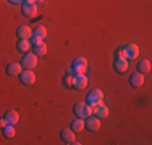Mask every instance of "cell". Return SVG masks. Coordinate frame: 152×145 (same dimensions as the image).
Masks as SVG:
<instances>
[{"label": "cell", "mask_w": 152, "mask_h": 145, "mask_svg": "<svg viewBox=\"0 0 152 145\" xmlns=\"http://www.w3.org/2000/svg\"><path fill=\"white\" fill-rule=\"evenodd\" d=\"M88 76L84 74V72H75V79H73V87L75 89H86L88 87Z\"/></svg>", "instance_id": "8992f818"}, {"label": "cell", "mask_w": 152, "mask_h": 145, "mask_svg": "<svg viewBox=\"0 0 152 145\" xmlns=\"http://www.w3.org/2000/svg\"><path fill=\"white\" fill-rule=\"evenodd\" d=\"M21 10H23V14L28 18H34L36 14H37V3H23V7H21Z\"/></svg>", "instance_id": "8fae6325"}, {"label": "cell", "mask_w": 152, "mask_h": 145, "mask_svg": "<svg viewBox=\"0 0 152 145\" xmlns=\"http://www.w3.org/2000/svg\"><path fill=\"white\" fill-rule=\"evenodd\" d=\"M136 68H137V71H139V72L146 74V72L151 71V61L149 60H141L139 63L136 65Z\"/></svg>", "instance_id": "ffe728a7"}, {"label": "cell", "mask_w": 152, "mask_h": 145, "mask_svg": "<svg viewBox=\"0 0 152 145\" xmlns=\"http://www.w3.org/2000/svg\"><path fill=\"white\" fill-rule=\"evenodd\" d=\"M86 70H88V60L84 57L75 58L73 63H71V71L73 72H86Z\"/></svg>", "instance_id": "5b68a950"}, {"label": "cell", "mask_w": 152, "mask_h": 145, "mask_svg": "<svg viewBox=\"0 0 152 145\" xmlns=\"http://www.w3.org/2000/svg\"><path fill=\"white\" fill-rule=\"evenodd\" d=\"M3 136L8 137V139H13V137L16 136V129H15V124H7L5 128L2 129Z\"/></svg>", "instance_id": "44dd1931"}, {"label": "cell", "mask_w": 152, "mask_h": 145, "mask_svg": "<svg viewBox=\"0 0 152 145\" xmlns=\"http://www.w3.org/2000/svg\"><path fill=\"white\" fill-rule=\"evenodd\" d=\"M73 79H75V72L70 70L63 76V86L65 87H73Z\"/></svg>", "instance_id": "603a6c76"}, {"label": "cell", "mask_w": 152, "mask_h": 145, "mask_svg": "<svg viewBox=\"0 0 152 145\" xmlns=\"http://www.w3.org/2000/svg\"><path fill=\"white\" fill-rule=\"evenodd\" d=\"M18 39H31L32 37V29L29 26H20L16 31Z\"/></svg>", "instance_id": "e0dca14e"}, {"label": "cell", "mask_w": 152, "mask_h": 145, "mask_svg": "<svg viewBox=\"0 0 152 145\" xmlns=\"http://www.w3.org/2000/svg\"><path fill=\"white\" fill-rule=\"evenodd\" d=\"M129 66V60L126 58H115V63H113V68L117 72H125Z\"/></svg>", "instance_id": "7c38bea8"}, {"label": "cell", "mask_w": 152, "mask_h": 145, "mask_svg": "<svg viewBox=\"0 0 152 145\" xmlns=\"http://www.w3.org/2000/svg\"><path fill=\"white\" fill-rule=\"evenodd\" d=\"M20 63L24 70H32V68L37 66V55H36V53H26Z\"/></svg>", "instance_id": "277c9868"}, {"label": "cell", "mask_w": 152, "mask_h": 145, "mask_svg": "<svg viewBox=\"0 0 152 145\" xmlns=\"http://www.w3.org/2000/svg\"><path fill=\"white\" fill-rule=\"evenodd\" d=\"M115 58H126V55H125V50H123L121 47L117 50V52H115Z\"/></svg>", "instance_id": "cb8c5ba5"}, {"label": "cell", "mask_w": 152, "mask_h": 145, "mask_svg": "<svg viewBox=\"0 0 152 145\" xmlns=\"http://www.w3.org/2000/svg\"><path fill=\"white\" fill-rule=\"evenodd\" d=\"M84 124H86V129L88 130H92V132H96V130L100 129V118H97V116H88V118L84 119Z\"/></svg>", "instance_id": "ba28073f"}, {"label": "cell", "mask_w": 152, "mask_h": 145, "mask_svg": "<svg viewBox=\"0 0 152 145\" xmlns=\"http://www.w3.org/2000/svg\"><path fill=\"white\" fill-rule=\"evenodd\" d=\"M129 84H131L133 87H141L144 84V74L139 71L133 72L131 76H129Z\"/></svg>", "instance_id": "5bb4252c"}, {"label": "cell", "mask_w": 152, "mask_h": 145, "mask_svg": "<svg viewBox=\"0 0 152 145\" xmlns=\"http://www.w3.org/2000/svg\"><path fill=\"white\" fill-rule=\"evenodd\" d=\"M70 129L73 130V132H81V130H84V129H86L84 119H83V118L73 119V121H71V124H70Z\"/></svg>", "instance_id": "2e32d148"}, {"label": "cell", "mask_w": 152, "mask_h": 145, "mask_svg": "<svg viewBox=\"0 0 152 145\" xmlns=\"http://www.w3.org/2000/svg\"><path fill=\"white\" fill-rule=\"evenodd\" d=\"M73 113L76 115V118L86 119L88 116L92 115V107L88 103V102H78V103H75V107H73Z\"/></svg>", "instance_id": "6da1fadb"}, {"label": "cell", "mask_w": 152, "mask_h": 145, "mask_svg": "<svg viewBox=\"0 0 152 145\" xmlns=\"http://www.w3.org/2000/svg\"><path fill=\"white\" fill-rule=\"evenodd\" d=\"M24 2H26V3H37V0H24ZM23 2V3H24Z\"/></svg>", "instance_id": "4316f807"}, {"label": "cell", "mask_w": 152, "mask_h": 145, "mask_svg": "<svg viewBox=\"0 0 152 145\" xmlns=\"http://www.w3.org/2000/svg\"><path fill=\"white\" fill-rule=\"evenodd\" d=\"M23 71V66H21V63H8L7 65V74L8 76H20V72Z\"/></svg>", "instance_id": "9a60e30c"}, {"label": "cell", "mask_w": 152, "mask_h": 145, "mask_svg": "<svg viewBox=\"0 0 152 145\" xmlns=\"http://www.w3.org/2000/svg\"><path fill=\"white\" fill-rule=\"evenodd\" d=\"M37 2H39V3H41V2H44V0H37Z\"/></svg>", "instance_id": "83f0119b"}, {"label": "cell", "mask_w": 152, "mask_h": 145, "mask_svg": "<svg viewBox=\"0 0 152 145\" xmlns=\"http://www.w3.org/2000/svg\"><path fill=\"white\" fill-rule=\"evenodd\" d=\"M7 124H8V123H7V119L3 118V116H2V118H0V129H3V128H5Z\"/></svg>", "instance_id": "d4e9b609"}, {"label": "cell", "mask_w": 152, "mask_h": 145, "mask_svg": "<svg viewBox=\"0 0 152 145\" xmlns=\"http://www.w3.org/2000/svg\"><path fill=\"white\" fill-rule=\"evenodd\" d=\"M86 100H88V103L91 105V107H94V105H97V103H102V102H104L102 90H100V89H92L91 92L88 94Z\"/></svg>", "instance_id": "7a4b0ae2"}, {"label": "cell", "mask_w": 152, "mask_h": 145, "mask_svg": "<svg viewBox=\"0 0 152 145\" xmlns=\"http://www.w3.org/2000/svg\"><path fill=\"white\" fill-rule=\"evenodd\" d=\"M123 50H125V55H126V60H134V58L139 57V47L136 45V44L129 42V44H125V45L121 47Z\"/></svg>", "instance_id": "3957f363"}, {"label": "cell", "mask_w": 152, "mask_h": 145, "mask_svg": "<svg viewBox=\"0 0 152 145\" xmlns=\"http://www.w3.org/2000/svg\"><path fill=\"white\" fill-rule=\"evenodd\" d=\"M32 37L44 41V39L47 37V29H45V26H37V28H36L34 31H32Z\"/></svg>", "instance_id": "d6986e66"}, {"label": "cell", "mask_w": 152, "mask_h": 145, "mask_svg": "<svg viewBox=\"0 0 152 145\" xmlns=\"http://www.w3.org/2000/svg\"><path fill=\"white\" fill-rule=\"evenodd\" d=\"M16 49L20 50V52H29V49H31V41H29V39H18Z\"/></svg>", "instance_id": "ac0fdd59"}, {"label": "cell", "mask_w": 152, "mask_h": 145, "mask_svg": "<svg viewBox=\"0 0 152 145\" xmlns=\"http://www.w3.org/2000/svg\"><path fill=\"white\" fill-rule=\"evenodd\" d=\"M8 2H10V3H23L24 0H8Z\"/></svg>", "instance_id": "484cf974"}, {"label": "cell", "mask_w": 152, "mask_h": 145, "mask_svg": "<svg viewBox=\"0 0 152 145\" xmlns=\"http://www.w3.org/2000/svg\"><path fill=\"white\" fill-rule=\"evenodd\" d=\"M108 113H110V111H108V107H107V105H104V103H97V105H94V107H92V115L97 116V118H100V119L107 118Z\"/></svg>", "instance_id": "30bf717a"}, {"label": "cell", "mask_w": 152, "mask_h": 145, "mask_svg": "<svg viewBox=\"0 0 152 145\" xmlns=\"http://www.w3.org/2000/svg\"><path fill=\"white\" fill-rule=\"evenodd\" d=\"M34 53L37 57H44L47 53V44L42 41L41 44H37V45H34Z\"/></svg>", "instance_id": "7402d4cb"}, {"label": "cell", "mask_w": 152, "mask_h": 145, "mask_svg": "<svg viewBox=\"0 0 152 145\" xmlns=\"http://www.w3.org/2000/svg\"><path fill=\"white\" fill-rule=\"evenodd\" d=\"M20 81L24 86H32L36 82V74L32 70H23L20 72Z\"/></svg>", "instance_id": "52a82bcc"}, {"label": "cell", "mask_w": 152, "mask_h": 145, "mask_svg": "<svg viewBox=\"0 0 152 145\" xmlns=\"http://www.w3.org/2000/svg\"><path fill=\"white\" fill-rule=\"evenodd\" d=\"M76 132H73L71 129H61V132H60V139L63 140V142H66V144H70V145H76L79 142H76V136H75Z\"/></svg>", "instance_id": "9c48e42d"}, {"label": "cell", "mask_w": 152, "mask_h": 145, "mask_svg": "<svg viewBox=\"0 0 152 145\" xmlns=\"http://www.w3.org/2000/svg\"><path fill=\"white\" fill-rule=\"evenodd\" d=\"M3 118L7 119V123H8V124H16V123L20 121V113L12 108V110H7L5 113H3Z\"/></svg>", "instance_id": "4fadbf2b"}]
</instances>
